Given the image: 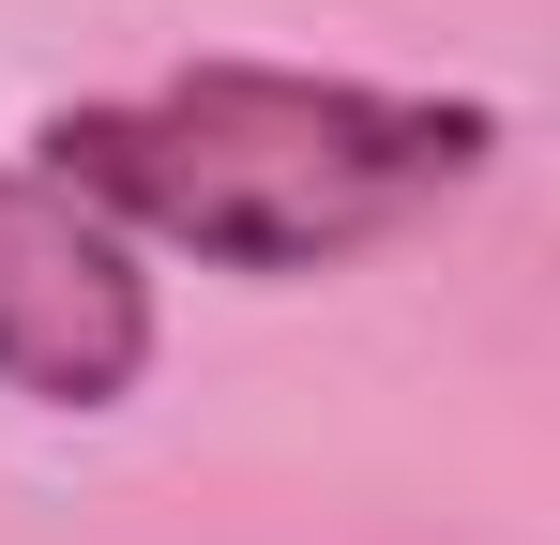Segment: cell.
Returning <instances> with one entry per match:
<instances>
[{
    "label": "cell",
    "mask_w": 560,
    "mask_h": 545,
    "mask_svg": "<svg viewBox=\"0 0 560 545\" xmlns=\"http://www.w3.org/2000/svg\"><path fill=\"white\" fill-rule=\"evenodd\" d=\"M152 272L92 197L46 167H0V394L31 409H121L152 379Z\"/></svg>",
    "instance_id": "cell-2"
},
{
    "label": "cell",
    "mask_w": 560,
    "mask_h": 545,
    "mask_svg": "<svg viewBox=\"0 0 560 545\" xmlns=\"http://www.w3.org/2000/svg\"><path fill=\"white\" fill-rule=\"evenodd\" d=\"M31 167L92 197L106 228L183 243L212 272H349L364 243L455 212L500 167L485 91H378V77H303V61H183L152 91H92L31 121Z\"/></svg>",
    "instance_id": "cell-1"
}]
</instances>
